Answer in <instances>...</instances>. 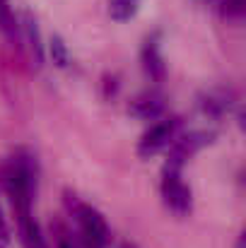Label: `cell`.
I'll use <instances>...</instances> for the list:
<instances>
[{
	"label": "cell",
	"instance_id": "cell-1",
	"mask_svg": "<svg viewBox=\"0 0 246 248\" xmlns=\"http://www.w3.org/2000/svg\"><path fill=\"white\" fill-rule=\"evenodd\" d=\"M36 186H39V164L36 157L29 150H17L0 171V190L10 198L17 229L29 224L32 207L36 200Z\"/></svg>",
	"mask_w": 246,
	"mask_h": 248
},
{
	"label": "cell",
	"instance_id": "cell-2",
	"mask_svg": "<svg viewBox=\"0 0 246 248\" xmlns=\"http://www.w3.org/2000/svg\"><path fill=\"white\" fill-rule=\"evenodd\" d=\"M66 210H68V217L73 219L75 224V234H78V246L82 248H109L111 246V229L104 219V215L89 205L80 200L75 193L66 190Z\"/></svg>",
	"mask_w": 246,
	"mask_h": 248
},
{
	"label": "cell",
	"instance_id": "cell-3",
	"mask_svg": "<svg viewBox=\"0 0 246 248\" xmlns=\"http://www.w3.org/2000/svg\"><path fill=\"white\" fill-rule=\"evenodd\" d=\"M162 200L166 205V210L176 217H188L191 210H193V193H191V186L183 181V173L179 166H169L164 164L162 169Z\"/></svg>",
	"mask_w": 246,
	"mask_h": 248
},
{
	"label": "cell",
	"instance_id": "cell-4",
	"mask_svg": "<svg viewBox=\"0 0 246 248\" xmlns=\"http://www.w3.org/2000/svg\"><path fill=\"white\" fill-rule=\"evenodd\" d=\"M181 118L179 116H169V118H160L155 121L140 138L138 142V155L143 159H150L160 152H166L171 147V142L176 140V135L181 133Z\"/></svg>",
	"mask_w": 246,
	"mask_h": 248
},
{
	"label": "cell",
	"instance_id": "cell-5",
	"mask_svg": "<svg viewBox=\"0 0 246 248\" xmlns=\"http://www.w3.org/2000/svg\"><path fill=\"white\" fill-rule=\"evenodd\" d=\"M215 142V133L213 130H188V133H179L176 140L171 142V147L166 150V164L183 169L188 159H193L200 150H205L208 145Z\"/></svg>",
	"mask_w": 246,
	"mask_h": 248
},
{
	"label": "cell",
	"instance_id": "cell-6",
	"mask_svg": "<svg viewBox=\"0 0 246 248\" xmlns=\"http://www.w3.org/2000/svg\"><path fill=\"white\" fill-rule=\"evenodd\" d=\"M166 108V99L160 89H148L140 92L135 99H131L128 104V113L140 118V121H160Z\"/></svg>",
	"mask_w": 246,
	"mask_h": 248
},
{
	"label": "cell",
	"instance_id": "cell-7",
	"mask_svg": "<svg viewBox=\"0 0 246 248\" xmlns=\"http://www.w3.org/2000/svg\"><path fill=\"white\" fill-rule=\"evenodd\" d=\"M140 58H143L145 75L157 84L164 82V78H166V63H164L162 48H160V34H152V36L145 39V46H143Z\"/></svg>",
	"mask_w": 246,
	"mask_h": 248
},
{
	"label": "cell",
	"instance_id": "cell-8",
	"mask_svg": "<svg viewBox=\"0 0 246 248\" xmlns=\"http://www.w3.org/2000/svg\"><path fill=\"white\" fill-rule=\"evenodd\" d=\"M17 24H19V36H24L27 48L32 53V61L39 68L44 63V41H41V31H39L36 17L32 15V10H22V15L17 17Z\"/></svg>",
	"mask_w": 246,
	"mask_h": 248
},
{
	"label": "cell",
	"instance_id": "cell-9",
	"mask_svg": "<svg viewBox=\"0 0 246 248\" xmlns=\"http://www.w3.org/2000/svg\"><path fill=\"white\" fill-rule=\"evenodd\" d=\"M232 106H234V92H232V89H225V87L210 89V92H205L203 99H200L203 113H208V116H213V118H222Z\"/></svg>",
	"mask_w": 246,
	"mask_h": 248
},
{
	"label": "cell",
	"instance_id": "cell-10",
	"mask_svg": "<svg viewBox=\"0 0 246 248\" xmlns=\"http://www.w3.org/2000/svg\"><path fill=\"white\" fill-rule=\"evenodd\" d=\"M140 0H109V15L114 22H128L138 15Z\"/></svg>",
	"mask_w": 246,
	"mask_h": 248
},
{
	"label": "cell",
	"instance_id": "cell-11",
	"mask_svg": "<svg viewBox=\"0 0 246 248\" xmlns=\"http://www.w3.org/2000/svg\"><path fill=\"white\" fill-rule=\"evenodd\" d=\"M0 31L12 41L19 39V24H17V15L12 12L10 0H0Z\"/></svg>",
	"mask_w": 246,
	"mask_h": 248
},
{
	"label": "cell",
	"instance_id": "cell-12",
	"mask_svg": "<svg viewBox=\"0 0 246 248\" xmlns=\"http://www.w3.org/2000/svg\"><path fill=\"white\" fill-rule=\"evenodd\" d=\"M49 56H51V61L58 65V68H68L70 65V48H68V44H66V39L61 36V34H53L51 36V41H49Z\"/></svg>",
	"mask_w": 246,
	"mask_h": 248
},
{
	"label": "cell",
	"instance_id": "cell-13",
	"mask_svg": "<svg viewBox=\"0 0 246 248\" xmlns=\"http://www.w3.org/2000/svg\"><path fill=\"white\" fill-rule=\"evenodd\" d=\"M2 195V190H0ZM12 246V232H10V222L5 217V207H2V200H0V248H10Z\"/></svg>",
	"mask_w": 246,
	"mask_h": 248
},
{
	"label": "cell",
	"instance_id": "cell-14",
	"mask_svg": "<svg viewBox=\"0 0 246 248\" xmlns=\"http://www.w3.org/2000/svg\"><path fill=\"white\" fill-rule=\"evenodd\" d=\"M58 248H80L75 241H70V239H61L58 241Z\"/></svg>",
	"mask_w": 246,
	"mask_h": 248
},
{
	"label": "cell",
	"instance_id": "cell-15",
	"mask_svg": "<svg viewBox=\"0 0 246 248\" xmlns=\"http://www.w3.org/2000/svg\"><path fill=\"white\" fill-rule=\"evenodd\" d=\"M244 241H246V236L242 234V236H239V241H237V248H244Z\"/></svg>",
	"mask_w": 246,
	"mask_h": 248
}]
</instances>
